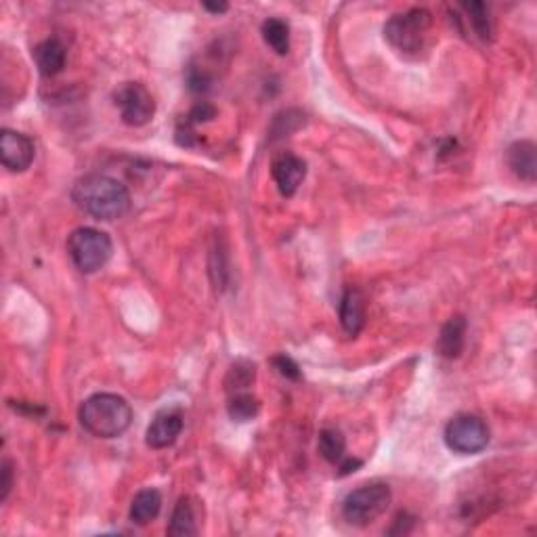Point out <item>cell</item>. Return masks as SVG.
<instances>
[{"label":"cell","mask_w":537,"mask_h":537,"mask_svg":"<svg viewBox=\"0 0 537 537\" xmlns=\"http://www.w3.org/2000/svg\"><path fill=\"white\" fill-rule=\"evenodd\" d=\"M262 38L265 43L271 46L277 55H288L290 51V26L279 17H268L262 21Z\"/></svg>","instance_id":"e0dca14e"},{"label":"cell","mask_w":537,"mask_h":537,"mask_svg":"<svg viewBox=\"0 0 537 537\" xmlns=\"http://www.w3.org/2000/svg\"><path fill=\"white\" fill-rule=\"evenodd\" d=\"M166 533L172 537H187L198 533V516H195L194 500L189 495H183L177 502Z\"/></svg>","instance_id":"2e32d148"},{"label":"cell","mask_w":537,"mask_h":537,"mask_svg":"<svg viewBox=\"0 0 537 537\" xmlns=\"http://www.w3.org/2000/svg\"><path fill=\"white\" fill-rule=\"evenodd\" d=\"M260 403L259 399L250 392H235V395L229 397V403H227V414L234 422H250L259 416Z\"/></svg>","instance_id":"ffe728a7"},{"label":"cell","mask_w":537,"mask_h":537,"mask_svg":"<svg viewBox=\"0 0 537 537\" xmlns=\"http://www.w3.org/2000/svg\"><path fill=\"white\" fill-rule=\"evenodd\" d=\"M185 426L183 411L178 408L172 409H162L160 414L153 417L152 425L147 426L145 433V443L152 450H166V447L175 445L177 439L181 437Z\"/></svg>","instance_id":"30bf717a"},{"label":"cell","mask_w":537,"mask_h":537,"mask_svg":"<svg viewBox=\"0 0 537 537\" xmlns=\"http://www.w3.org/2000/svg\"><path fill=\"white\" fill-rule=\"evenodd\" d=\"M76 206L97 220H116L130 211V194L118 178L99 175L80 177L71 189Z\"/></svg>","instance_id":"6da1fadb"},{"label":"cell","mask_w":537,"mask_h":537,"mask_svg":"<svg viewBox=\"0 0 537 537\" xmlns=\"http://www.w3.org/2000/svg\"><path fill=\"white\" fill-rule=\"evenodd\" d=\"M254 378H256V366H254V363H250L246 359L235 361L225 376V391L229 392V395H235V392H244L248 389V386H252Z\"/></svg>","instance_id":"d6986e66"},{"label":"cell","mask_w":537,"mask_h":537,"mask_svg":"<svg viewBox=\"0 0 537 537\" xmlns=\"http://www.w3.org/2000/svg\"><path fill=\"white\" fill-rule=\"evenodd\" d=\"M34 141L28 135L17 130L4 128L0 135V156H3L4 169L11 172L28 170L34 162Z\"/></svg>","instance_id":"ba28073f"},{"label":"cell","mask_w":537,"mask_h":537,"mask_svg":"<svg viewBox=\"0 0 537 537\" xmlns=\"http://www.w3.org/2000/svg\"><path fill=\"white\" fill-rule=\"evenodd\" d=\"M32 57L40 74L51 78L65 68V57L68 55H65V46L57 38H46L34 46Z\"/></svg>","instance_id":"4fadbf2b"},{"label":"cell","mask_w":537,"mask_h":537,"mask_svg":"<svg viewBox=\"0 0 537 537\" xmlns=\"http://www.w3.org/2000/svg\"><path fill=\"white\" fill-rule=\"evenodd\" d=\"M78 420L87 433L97 439H116L128 431L133 408L127 399L113 392H97L80 405Z\"/></svg>","instance_id":"7a4b0ae2"},{"label":"cell","mask_w":537,"mask_h":537,"mask_svg":"<svg viewBox=\"0 0 537 537\" xmlns=\"http://www.w3.org/2000/svg\"><path fill=\"white\" fill-rule=\"evenodd\" d=\"M340 326L349 336H357L366 326V298L357 288H349L340 298Z\"/></svg>","instance_id":"8fae6325"},{"label":"cell","mask_w":537,"mask_h":537,"mask_svg":"<svg viewBox=\"0 0 537 537\" xmlns=\"http://www.w3.org/2000/svg\"><path fill=\"white\" fill-rule=\"evenodd\" d=\"M271 175L276 181L279 194L284 198H292L301 187L304 177H307V164L302 158H298L292 152H282L273 158L271 162Z\"/></svg>","instance_id":"9c48e42d"},{"label":"cell","mask_w":537,"mask_h":537,"mask_svg":"<svg viewBox=\"0 0 537 537\" xmlns=\"http://www.w3.org/2000/svg\"><path fill=\"white\" fill-rule=\"evenodd\" d=\"M273 366H276L279 369V374L285 376V378L301 380V368H298V363L292 359V357H288V355L273 357Z\"/></svg>","instance_id":"603a6c76"},{"label":"cell","mask_w":537,"mask_h":537,"mask_svg":"<svg viewBox=\"0 0 537 537\" xmlns=\"http://www.w3.org/2000/svg\"><path fill=\"white\" fill-rule=\"evenodd\" d=\"M160 510H162V495H160L158 489H141L139 493L133 498V504H130L128 516L135 525H149L152 521H156Z\"/></svg>","instance_id":"9a60e30c"},{"label":"cell","mask_w":537,"mask_h":537,"mask_svg":"<svg viewBox=\"0 0 537 537\" xmlns=\"http://www.w3.org/2000/svg\"><path fill=\"white\" fill-rule=\"evenodd\" d=\"M508 166L521 181H535V143L533 141H516L508 147Z\"/></svg>","instance_id":"5bb4252c"},{"label":"cell","mask_w":537,"mask_h":537,"mask_svg":"<svg viewBox=\"0 0 537 537\" xmlns=\"http://www.w3.org/2000/svg\"><path fill=\"white\" fill-rule=\"evenodd\" d=\"M445 445L459 456H475L489 443V428L485 420L473 414L453 416L445 426Z\"/></svg>","instance_id":"8992f818"},{"label":"cell","mask_w":537,"mask_h":537,"mask_svg":"<svg viewBox=\"0 0 537 537\" xmlns=\"http://www.w3.org/2000/svg\"><path fill=\"white\" fill-rule=\"evenodd\" d=\"M318 450L326 462L340 464L347 458L344 456V451H347V439H344V434L340 433L338 428H324V431L319 433Z\"/></svg>","instance_id":"ac0fdd59"},{"label":"cell","mask_w":537,"mask_h":537,"mask_svg":"<svg viewBox=\"0 0 537 537\" xmlns=\"http://www.w3.org/2000/svg\"><path fill=\"white\" fill-rule=\"evenodd\" d=\"M217 116V107L212 103H208V101H200L198 105L191 107L189 116H187V124H202V122H211L212 118Z\"/></svg>","instance_id":"7402d4cb"},{"label":"cell","mask_w":537,"mask_h":537,"mask_svg":"<svg viewBox=\"0 0 537 537\" xmlns=\"http://www.w3.org/2000/svg\"><path fill=\"white\" fill-rule=\"evenodd\" d=\"M204 9L211 11V13H225V11L229 9V4H211V3H206Z\"/></svg>","instance_id":"d4e9b609"},{"label":"cell","mask_w":537,"mask_h":537,"mask_svg":"<svg viewBox=\"0 0 537 537\" xmlns=\"http://www.w3.org/2000/svg\"><path fill=\"white\" fill-rule=\"evenodd\" d=\"M0 476H3V481H0V500L7 502L11 487H13V462H11V459H7V458L3 459V470H0Z\"/></svg>","instance_id":"cb8c5ba5"},{"label":"cell","mask_w":537,"mask_h":537,"mask_svg":"<svg viewBox=\"0 0 537 537\" xmlns=\"http://www.w3.org/2000/svg\"><path fill=\"white\" fill-rule=\"evenodd\" d=\"M113 103L127 127H145L156 113V101L141 82H124L113 91Z\"/></svg>","instance_id":"52a82bcc"},{"label":"cell","mask_w":537,"mask_h":537,"mask_svg":"<svg viewBox=\"0 0 537 537\" xmlns=\"http://www.w3.org/2000/svg\"><path fill=\"white\" fill-rule=\"evenodd\" d=\"M391 489L384 483H368L351 492L343 502L344 521L355 527H366L382 516L391 504Z\"/></svg>","instance_id":"5b68a950"},{"label":"cell","mask_w":537,"mask_h":537,"mask_svg":"<svg viewBox=\"0 0 537 537\" xmlns=\"http://www.w3.org/2000/svg\"><path fill=\"white\" fill-rule=\"evenodd\" d=\"M433 26V15L426 9H409L405 13L392 15L384 26V38L392 49L416 55L426 46L428 32Z\"/></svg>","instance_id":"3957f363"},{"label":"cell","mask_w":537,"mask_h":537,"mask_svg":"<svg viewBox=\"0 0 537 537\" xmlns=\"http://www.w3.org/2000/svg\"><path fill=\"white\" fill-rule=\"evenodd\" d=\"M464 343H467V319L464 315H453L447 324L441 327L437 351L445 359H458L464 351Z\"/></svg>","instance_id":"7c38bea8"},{"label":"cell","mask_w":537,"mask_h":537,"mask_svg":"<svg viewBox=\"0 0 537 537\" xmlns=\"http://www.w3.org/2000/svg\"><path fill=\"white\" fill-rule=\"evenodd\" d=\"M112 252L110 235L93 227H78L68 237V254L82 273H97L112 259Z\"/></svg>","instance_id":"277c9868"},{"label":"cell","mask_w":537,"mask_h":537,"mask_svg":"<svg viewBox=\"0 0 537 537\" xmlns=\"http://www.w3.org/2000/svg\"><path fill=\"white\" fill-rule=\"evenodd\" d=\"M464 11L468 13V21L473 32L479 36L481 40H492L493 36V26H492V17H489V11L483 3H468L464 4Z\"/></svg>","instance_id":"44dd1931"}]
</instances>
